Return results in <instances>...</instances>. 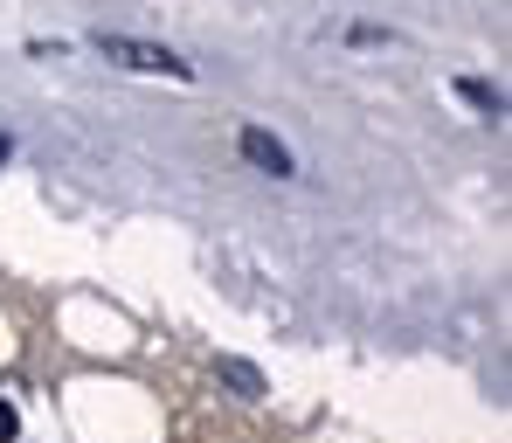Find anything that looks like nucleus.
<instances>
[{
  "label": "nucleus",
  "instance_id": "nucleus-1",
  "mask_svg": "<svg viewBox=\"0 0 512 443\" xmlns=\"http://www.w3.org/2000/svg\"><path fill=\"white\" fill-rule=\"evenodd\" d=\"M90 49L125 63V70H146V77H180V84L194 77V63H180L173 49H153V42H132V35H90Z\"/></svg>",
  "mask_w": 512,
  "mask_h": 443
},
{
  "label": "nucleus",
  "instance_id": "nucleus-2",
  "mask_svg": "<svg viewBox=\"0 0 512 443\" xmlns=\"http://www.w3.org/2000/svg\"><path fill=\"white\" fill-rule=\"evenodd\" d=\"M236 146H243V160H250V167H263V174H291V146H284V139H277V132H263V125H243V139H236Z\"/></svg>",
  "mask_w": 512,
  "mask_h": 443
},
{
  "label": "nucleus",
  "instance_id": "nucleus-3",
  "mask_svg": "<svg viewBox=\"0 0 512 443\" xmlns=\"http://www.w3.org/2000/svg\"><path fill=\"white\" fill-rule=\"evenodd\" d=\"M457 97H464V104H478V111H492V118L506 111V90L485 84V77H457Z\"/></svg>",
  "mask_w": 512,
  "mask_h": 443
},
{
  "label": "nucleus",
  "instance_id": "nucleus-4",
  "mask_svg": "<svg viewBox=\"0 0 512 443\" xmlns=\"http://www.w3.org/2000/svg\"><path fill=\"white\" fill-rule=\"evenodd\" d=\"M215 374H222L229 388H243V395H263V374H256L250 360H215Z\"/></svg>",
  "mask_w": 512,
  "mask_h": 443
},
{
  "label": "nucleus",
  "instance_id": "nucleus-5",
  "mask_svg": "<svg viewBox=\"0 0 512 443\" xmlns=\"http://www.w3.org/2000/svg\"><path fill=\"white\" fill-rule=\"evenodd\" d=\"M14 430H21V416H14V409L0 402V443H14Z\"/></svg>",
  "mask_w": 512,
  "mask_h": 443
},
{
  "label": "nucleus",
  "instance_id": "nucleus-6",
  "mask_svg": "<svg viewBox=\"0 0 512 443\" xmlns=\"http://www.w3.org/2000/svg\"><path fill=\"white\" fill-rule=\"evenodd\" d=\"M7 153H14V139H7V132H0V160H7Z\"/></svg>",
  "mask_w": 512,
  "mask_h": 443
}]
</instances>
